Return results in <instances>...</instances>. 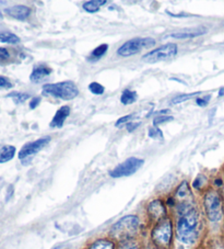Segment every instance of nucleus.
<instances>
[{
  "label": "nucleus",
  "mask_w": 224,
  "mask_h": 249,
  "mask_svg": "<svg viewBox=\"0 0 224 249\" xmlns=\"http://www.w3.org/2000/svg\"><path fill=\"white\" fill-rule=\"evenodd\" d=\"M69 114H70V108H69L68 106L62 107V108L57 110V112L54 115L53 120H51V122L49 123V126L53 128L63 127L64 121H66V119L69 117Z\"/></svg>",
  "instance_id": "nucleus-13"
},
{
  "label": "nucleus",
  "mask_w": 224,
  "mask_h": 249,
  "mask_svg": "<svg viewBox=\"0 0 224 249\" xmlns=\"http://www.w3.org/2000/svg\"><path fill=\"white\" fill-rule=\"evenodd\" d=\"M54 249H66V246H64V245H59V246L55 247Z\"/></svg>",
  "instance_id": "nucleus-35"
},
{
  "label": "nucleus",
  "mask_w": 224,
  "mask_h": 249,
  "mask_svg": "<svg viewBox=\"0 0 224 249\" xmlns=\"http://www.w3.org/2000/svg\"><path fill=\"white\" fill-rule=\"evenodd\" d=\"M201 231V220L196 208L179 213L176 225V235L182 243L193 244L198 239Z\"/></svg>",
  "instance_id": "nucleus-1"
},
{
  "label": "nucleus",
  "mask_w": 224,
  "mask_h": 249,
  "mask_svg": "<svg viewBox=\"0 0 224 249\" xmlns=\"http://www.w3.org/2000/svg\"><path fill=\"white\" fill-rule=\"evenodd\" d=\"M40 104H41V98L40 97H34L31 100V102H30V109H32V110L36 109Z\"/></svg>",
  "instance_id": "nucleus-32"
},
{
  "label": "nucleus",
  "mask_w": 224,
  "mask_h": 249,
  "mask_svg": "<svg viewBox=\"0 0 224 249\" xmlns=\"http://www.w3.org/2000/svg\"><path fill=\"white\" fill-rule=\"evenodd\" d=\"M9 58H10L9 51L5 49V47H0V64H3L7 61H9Z\"/></svg>",
  "instance_id": "nucleus-27"
},
{
  "label": "nucleus",
  "mask_w": 224,
  "mask_h": 249,
  "mask_svg": "<svg viewBox=\"0 0 224 249\" xmlns=\"http://www.w3.org/2000/svg\"><path fill=\"white\" fill-rule=\"evenodd\" d=\"M49 142H50V137L46 136V137H43V139L31 142V143L25 144L19 152V158L20 160H25V158H28L30 156L35 155V154L42 151V149L44 148Z\"/></svg>",
  "instance_id": "nucleus-10"
},
{
  "label": "nucleus",
  "mask_w": 224,
  "mask_h": 249,
  "mask_svg": "<svg viewBox=\"0 0 224 249\" xmlns=\"http://www.w3.org/2000/svg\"><path fill=\"white\" fill-rule=\"evenodd\" d=\"M210 98H211V96H206L204 98H198L197 100H196L197 105L200 106V107H206L207 105H208Z\"/></svg>",
  "instance_id": "nucleus-31"
},
{
  "label": "nucleus",
  "mask_w": 224,
  "mask_h": 249,
  "mask_svg": "<svg viewBox=\"0 0 224 249\" xmlns=\"http://www.w3.org/2000/svg\"><path fill=\"white\" fill-rule=\"evenodd\" d=\"M20 41V37L14 33L8 31H0V42L8 43V44H16Z\"/></svg>",
  "instance_id": "nucleus-19"
},
{
  "label": "nucleus",
  "mask_w": 224,
  "mask_h": 249,
  "mask_svg": "<svg viewBox=\"0 0 224 249\" xmlns=\"http://www.w3.org/2000/svg\"><path fill=\"white\" fill-rule=\"evenodd\" d=\"M152 239L156 245L160 247H167L172 239V222L170 218L164 217L159 221L152 231Z\"/></svg>",
  "instance_id": "nucleus-7"
},
{
  "label": "nucleus",
  "mask_w": 224,
  "mask_h": 249,
  "mask_svg": "<svg viewBox=\"0 0 224 249\" xmlns=\"http://www.w3.org/2000/svg\"><path fill=\"white\" fill-rule=\"evenodd\" d=\"M106 3V0H92V1H87L83 5V9L85 11L90 12V14H94V12H97L98 9L102 6H104Z\"/></svg>",
  "instance_id": "nucleus-17"
},
{
  "label": "nucleus",
  "mask_w": 224,
  "mask_h": 249,
  "mask_svg": "<svg viewBox=\"0 0 224 249\" xmlns=\"http://www.w3.org/2000/svg\"><path fill=\"white\" fill-rule=\"evenodd\" d=\"M89 249H114V244L107 239H98L94 242Z\"/></svg>",
  "instance_id": "nucleus-21"
},
{
  "label": "nucleus",
  "mask_w": 224,
  "mask_h": 249,
  "mask_svg": "<svg viewBox=\"0 0 224 249\" xmlns=\"http://www.w3.org/2000/svg\"><path fill=\"white\" fill-rule=\"evenodd\" d=\"M222 190H223V196H224V179H223V181H222Z\"/></svg>",
  "instance_id": "nucleus-36"
},
{
  "label": "nucleus",
  "mask_w": 224,
  "mask_h": 249,
  "mask_svg": "<svg viewBox=\"0 0 224 249\" xmlns=\"http://www.w3.org/2000/svg\"><path fill=\"white\" fill-rule=\"evenodd\" d=\"M137 98H138L137 92L131 91V90H129V89H126V90H124L122 93V97H120V102H122V104L125 106L131 105L137 100Z\"/></svg>",
  "instance_id": "nucleus-20"
},
{
  "label": "nucleus",
  "mask_w": 224,
  "mask_h": 249,
  "mask_svg": "<svg viewBox=\"0 0 224 249\" xmlns=\"http://www.w3.org/2000/svg\"><path fill=\"white\" fill-rule=\"evenodd\" d=\"M139 126V123H137V122H129L128 124H127V128H128V131L129 132H132V131H135L136 128Z\"/></svg>",
  "instance_id": "nucleus-33"
},
{
  "label": "nucleus",
  "mask_w": 224,
  "mask_h": 249,
  "mask_svg": "<svg viewBox=\"0 0 224 249\" xmlns=\"http://www.w3.org/2000/svg\"><path fill=\"white\" fill-rule=\"evenodd\" d=\"M0 19H2V15H0Z\"/></svg>",
  "instance_id": "nucleus-37"
},
{
  "label": "nucleus",
  "mask_w": 224,
  "mask_h": 249,
  "mask_svg": "<svg viewBox=\"0 0 224 249\" xmlns=\"http://www.w3.org/2000/svg\"><path fill=\"white\" fill-rule=\"evenodd\" d=\"M135 117V115L133 114H130V115H126V117H123V118H120L117 122H116V124L115 125L116 126H120V125H123V124H125V123H127V122H131V120H132V118Z\"/></svg>",
  "instance_id": "nucleus-29"
},
{
  "label": "nucleus",
  "mask_w": 224,
  "mask_h": 249,
  "mask_svg": "<svg viewBox=\"0 0 224 249\" xmlns=\"http://www.w3.org/2000/svg\"><path fill=\"white\" fill-rule=\"evenodd\" d=\"M89 90L93 94H97V96H100V94L104 93L105 88L103 87L101 84H98V83H91V84H90V86H89Z\"/></svg>",
  "instance_id": "nucleus-24"
},
{
  "label": "nucleus",
  "mask_w": 224,
  "mask_h": 249,
  "mask_svg": "<svg viewBox=\"0 0 224 249\" xmlns=\"http://www.w3.org/2000/svg\"><path fill=\"white\" fill-rule=\"evenodd\" d=\"M8 97L14 99L16 104H23L30 98V94L25 92H11L8 94Z\"/></svg>",
  "instance_id": "nucleus-22"
},
{
  "label": "nucleus",
  "mask_w": 224,
  "mask_h": 249,
  "mask_svg": "<svg viewBox=\"0 0 224 249\" xmlns=\"http://www.w3.org/2000/svg\"><path fill=\"white\" fill-rule=\"evenodd\" d=\"M139 229V218L135 215H127L114 224L111 230V235L115 239L126 240L136 235Z\"/></svg>",
  "instance_id": "nucleus-2"
},
{
  "label": "nucleus",
  "mask_w": 224,
  "mask_h": 249,
  "mask_svg": "<svg viewBox=\"0 0 224 249\" xmlns=\"http://www.w3.org/2000/svg\"><path fill=\"white\" fill-rule=\"evenodd\" d=\"M206 29H192V30H185V31H179L171 34V37L174 38H192V37H197L202 34L206 33Z\"/></svg>",
  "instance_id": "nucleus-15"
},
{
  "label": "nucleus",
  "mask_w": 224,
  "mask_h": 249,
  "mask_svg": "<svg viewBox=\"0 0 224 249\" xmlns=\"http://www.w3.org/2000/svg\"><path fill=\"white\" fill-rule=\"evenodd\" d=\"M156 45V41L151 37H136L127 41L126 43L119 47L117 50V54L119 56L128 57L136 55L141 52L144 49H150Z\"/></svg>",
  "instance_id": "nucleus-5"
},
{
  "label": "nucleus",
  "mask_w": 224,
  "mask_h": 249,
  "mask_svg": "<svg viewBox=\"0 0 224 249\" xmlns=\"http://www.w3.org/2000/svg\"><path fill=\"white\" fill-rule=\"evenodd\" d=\"M16 147L12 145H0V164L10 161L16 155Z\"/></svg>",
  "instance_id": "nucleus-16"
},
{
  "label": "nucleus",
  "mask_w": 224,
  "mask_h": 249,
  "mask_svg": "<svg viewBox=\"0 0 224 249\" xmlns=\"http://www.w3.org/2000/svg\"><path fill=\"white\" fill-rule=\"evenodd\" d=\"M107 50H109V45L107 44H101L100 46H97L96 49H94L93 52L90 54L89 61L93 62V61H97V59L102 58L106 54Z\"/></svg>",
  "instance_id": "nucleus-18"
},
{
  "label": "nucleus",
  "mask_w": 224,
  "mask_h": 249,
  "mask_svg": "<svg viewBox=\"0 0 224 249\" xmlns=\"http://www.w3.org/2000/svg\"><path fill=\"white\" fill-rule=\"evenodd\" d=\"M122 249H139V248H138V246H136V245H133V244H126Z\"/></svg>",
  "instance_id": "nucleus-34"
},
{
  "label": "nucleus",
  "mask_w": 224,
  "mask_h": 249,
  "mask_svg": "<svg viewBox=\"0 0 224 249\" xmlns=\"http://www.w3.org/2000/svg\"><path fill=\"white\" fill-rule=\"evenodd\" d=\"M204 207L207 217L211 222H219L223 217V202L220 193L215 190H209L204 197Z\"/></svg>",
  "instance_id": "nucleus-4"
},
{
  "label": "nucleus",
  "mask_w": 224,
  "mask_h": 249,
  "mask_svg": "<svg viewBox=\"0 0 224 249\" xmlns=\"http://www.w3.org/2000/svg\"><path fill=\"white\" fill-rule=\"evenodd\" d=\"M14 87L9 80H8L6 77H1L0 76V90H7V89H11Z\"/></svg>",
  "instance_id": "nucleus-28"
},
{
  "label": "nucleus",
  "mask_w": 224,
  "mask_h": 249,
  "mask_svg": "<svg viewBox=\"0 0 224 249\" xmlns=\"http://www.w3.org/2000/svg\"><path fill=\"white\" fill-rule=\"evenodd\" d=\"M51 74V68L47 67L45 65H40L34 68L31 76H30V80L34 84H38L44 80L47 76Z\"/></svg>",
  "instance_id": "nucleus-14"
},
{
  "label": "nucleus",
  "mask_w": 224,
  "mask_h": 249,
  "mask_svg": "<svg viewBox=\"0 0 224 249\" xmlns=\"http://www.w3.org/2000/svg\"><path fill=\"white\" fill-rule=\"evenodd\" d=\"M43 93L46 96L63 99V100H72L79 94V89L72 81H62L57 84H48L43 86Z\"/></svg>",
  "instance_id": "nucleus-3"
},
{
  "label": "nucleus",
  "mask_w": 224,
  "mask_h": 249,
  "mask_svg": "<svg viewBox=\"0 0 224 249\" xmlns=\"http://www.w3.org/2000/svg\"><path fill=\"white\" fill-rule=\"evenodd\" d=\"M172 120H173V118L172 117H167V115H159V117H157L153 120V124H154V126H157V125H160V124H162V123L170 122V121H172Z\"/></svg>",
  "instance_id": "nucleus-26"
},
{
  "label": "nucleus",
  "mask_w": 224,
  "mask_h": 249,
  "mask_svg": "<svg viewBox=\"0 0 224 249\" xmlns=\"http://www.w3.org/2000/svg\"><path fill=\"white\" fill-rule=\"evenodd\" d=\"M144 164V160L136 157H130L125 160L122 164H119L117 167L111 171V177L113 178H122V177H128L135 173H137L142 166Z\"/></svg>",
  "instance_id": "nucleus-9"
},
{
  "label": "nucleus",
  "mask_w": 224,
  "mask_h": 249,
  "mask_svg": "<svg viewBox=\"0 0 224 249\" xmlns=\"http://www.w3.org/2000/svg\"><path fill=\"white\" fill-rule=\"evenodd\" d=\"M148 213L154 220L161 221L166 215V209L161 200H153L148 205Z\"/></svg>",
  "instance_id": "nucleus-11"
},
{
  "label": "nucleus",
  "mask_w": 224,
  "mask_h": 249,
  "mask_svg": "<svg viewBox=\"0 0 224 249\" xmlns=\"http://www.w3.org/2000/svg\"><path fill=\"white\" fill-rule=\"evenodd\" d=\"M174 203H176V208H177L178 214L187 211L195 208L193 205V196L189 187L188 182L184 181L180 183V186L177 188L174 197Z\"/></svg>",
  "instance_id": "nucleus-8"
},
{
  "label": "nucleus",
  "mask_w": 224,
  "mask_h": 249,
  "mask_svg": "<svg viewBox=\"0 0 224 249\" xmlns=\"http://www.w3.org/2000/svg\"><path fill=\"white\" fill-rule=\"evenodd\" d=\"M5 12L8 16L12 17V18L20 21H24L29 18L30 15H31V9H30L28 6L16 5L10 8H7Z\"/></svg>",
  "instance_id": "nucleus-12"
},
{
  "label": "nucleus",
  "mask_w": 224,
  "mask_h": 249,
  "mask_svg": "<svg viewBox=\"0 0 224 249\" xmlns=\"http://www.w3.org/2000/svg\"><path fill=\"white\" fill-rule=\"evenodd\" d=\"M149 136L151 137L153 140H163V133L158 127H150L149 128Z\"/></svg>",
  "instance_id": "nucleus-25"
},
{
  "label": "nucleus",
  "mask_w": 224,
  "mask_h": 249,
  "mask_svg": "<svg viewBox=\"0 0 224 249\" xmlns=\"http://www.w3.org/2000/svg\"><path fill=\"white\" fill-rule=\"evenodd\" d=\"M198 94H200V92H193V93H183V94H178V96H176L173 100H172V104L173 105H177V104H182V102H185L188 99H192L193 97L198 96Z\"/></svg>",
  "instance_id": "nucleus-23"
},
{
  "label": "nucleus",
  "mask_w": 224,
  "mask_h": 249,
  "mask_svg": "<svg viewBox=\"0 0 224 249\" xmlns=\"http://www.w3.org/2000/svg\"><path fill=\"white\" fill-rule=\"evenodd\" d=\"M205 181H206V178L204 177V176H198L197 179L192 182V187L196 189H199L202 187V184H204Z\"/></svg>",
  "instance_id": "nucleus-30"
},
{
  "label": "nucleus",
  "mask_w": 224,
  "mask_h": 249,
  "mask_svg": "<svg viewBox=\"0 0 224 249\" xmlns=\"http://www.w3.org/2000/svg\"><path fill=\"white\" fill-rule=\"evenodd\" d=\"M176 54H177V45L175 43H167L144 55L142 61L148 64H156L173 58Z\"/></svg>",
  "instance_id": "nucleus-6"
}]
</instances>
